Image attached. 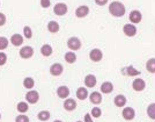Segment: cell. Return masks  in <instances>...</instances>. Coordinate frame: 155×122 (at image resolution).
<instances>
[{
  "instance_id": "obj_1",
  "label": "cell",
  "mask_w": 155,
  "mask_h": 122,
  "mask_svg": "<svg viewBox=\"0 0 155 122\" xmlns=\"http://www.w3.org/2000/svg\"><path fill=\"white\" fill-rule=\"evenodd\" d=\"M109 13L115 18H122L126 13L125 5L120 1H112L109 5Z\"/></svg>"
},
{
  "instance_id": "obj_34",
  "label": "cell",
  "mask_w": 155,
  "mask_h": 122,
  "mask_svg": "<svg viewBox=\"0 0 155 122\" xmlns=\"http://www.w3.org/2000/svg\"><path fill=\"white\" fill-rule=\"evenodd\" d=\"M7 63V55L5 52L0 51V66H4Z\"/></svg>"
},
{
  "instance_id": "obj_33",
  "label": "cell",
  "mask_w": 155,
  "mask_h": 122,
  "mask_svg": "<svg viewBox=\"0 0 155 122\" xmlns=\"http://www.w3.org/2000/svg\"><path fill=\"white\" fill-rule=\"evenodd\" d=\"M15 122H29V117L25 114H20L15 117Z\"/></svg>"
},
{
  "instance_id": "obj_41",
  "label": "cell",
  "mask_w": 155,
  "mask_h": 122,
  "mask_svg": "<svg viewBox=\"0 0 155 122\" xmlns=\"http://www.w3.org/2000/svg\"><path fill=\"white\" fill-rule=\"evenodd\" d=\"M77 122H81V121H77Z\"/></svg>"
},
{
  "instance_id": "obj_21",
  "label": "cell",
  "mask_w": 155,
  "mask_h": 122,
  "mask_svg": "<svg viewBox=\"0 0 155 122\" xmlns=\"http://www.w3.org/2000/svg\"><path fill=\"white\" fill-rule=\"evenodd\" d=\"M75 94H77V98L79 100H86L88 98V96H89V93H88V91H87L86 87H79Z\"/></svg>"
},
{
  "instance_id": "obj_8",
  "label": "cell",
  "mask_w": 155,
  "mask_h": 122,
  "mask_svg": "<svg viewBox=\"0 0 155 122\" xmlns=\"http://www.w3.org/2000/svg\"><path fill=\"white\" fill-rule=\"evenodd\" d=\"M122 73L124 76H127V77H136V76L140 75V71L137 70L133 65H129V66L122 69Z\"/></svg>"
},
{
  "instance_id": "obj_20",
  "label": "cell",
  "mask_w": 155,
  "mask_h": 122,
  "mask_svg": "<svg viewBox=\"0 0 155 122\" xmlns=\"http://www.w3.org/2000/svg\"><path fill=\"white\" fill-rule=\"evenodd\" d=\"M11 42L15 47H20V45L23 44V37L21 34H13L11 37Z\"/></svg>"
},
{
  "instance_id": "obj_24",
  "label": "cell",
  "mask_w": 155,
  "mask_h": 122,
  "mask_svg": "<svg viewBox=\"0 0 155 122\" xmlns=\"http://www.w3.org/2000/svg\"><path fill=\"white\" fill-rule=\"evenodd\" d=\"M65 61L68 64H73L77 62V55L74 54V51H68L65 54Z\"/></svg>"
},
{
  "instance_id": "obj_16",
  "label": "cell",
  "mask_w": 155,
  "mask_h": 122,
  "mask_svg": "<svg viewBox=\"0 0 155 122\" xmlns=\"http://www.w3.org/2000/svg\"><path fill=\"white\" fill-rule=\"evenodd\" d=\"M89 100H91V103L93 105H100V103H102V93H100V92H93L91 93V96H89Z\"/></svg>"
},
{
  "instance_id": "obj_38",
  "label": "cell",
  "mask_w": 155,
  "mask_h": 122,
  "mask_svg": "<svg viewBox=\"0 0 155 122\" xmlns=\"http://www.w3.org/2000/svg\"><path fill=\"white\" fill-rule=\"evenodd\" d=\"M95 4L97 6H104L108 4V0H95Z\"/></svg>"
},
{
  "instance_id": "obj_19",
  "label": "cell",
  "mask_w": 155,
  "mask_h": 122,
  "mask_svg": "<svg viewBox=\"0 0 155 122\" xmlns=\"http://www.w3.org/2000/svg\"><path fill=\"white\" fill-rule=\"evenodd\" d=\"M114 103L116 105L117 107H125V105L127 103V100H126V96H123V94H118V96H115V99H114Z\"/></svg>"
},
{
  "instance_id": "obj_18",
  "label": "cell",
  "mask_w": 155,
  "mask_h": 122,
  "mask_svg": "<svg viewBox=\"0 0 155 122\" xmlns=\"http://www.w3.org/2000/svg\"><path fill=\"white\" fill-rule=\"evenodd\" d=\"M112 91H114V84L111 83V82H104L101 85V93L110 94Z\"/></svg>"
},
{
  "instance_id": "obj_22",
  "label": "cell",
  "mask_w": 155,
  "mask_h": 122,
  "mask_svg": "<svg viewBox=\"0 0 155 122\" xmlns=\"http://www.w3.org/2000/svg\"><path fill=\"white\" fill-rule=\"evenodd\" d=\"M52 51H53V49H52V47L50 44H44V45H42V48H41V54H42L44 57L51 56Z\"/></svg>"
},
{
  "instance_id": "obj_31",
  "label": "cell",
  "mask_w": 155,
  "mask_h": 122,
  "mask_svg": "<svg viewBox=\"0 0 155 122\" xmlns=\"http://www.w3.org/2000/svg\"><path fill=\"white\" fill-rule=\"evenodd\" d=\"M91 114L93 117L98 119V117H101V115H102V110H101V108H98V107H94V108L91 109Z\"/></svg>"
},
{
  "instance_id": "obj_25",
  "label": "cell",
  "mask_w": 155,
  "mask_h": 122,
  "mask_svg": "<svg viewBox=\"0 0 155 122\" xmlns=\"http://www.w3.org/2000/svg\"><path fill=\"white\" fill-rule=\"evenodd\" d=\"M146 70L149 73H155V58H149L146 63Z\"/></svg>"
},
{
  "instance_id": "obj_36",
  "label": "cell",
  "mask_w": 155,
  "mask_h": 122,
  "mask_svg": "<svg viewBox=\"0 0 155 122\" xmlns=\"http://www.w3.org/2000/svg\"><path fill=\"white\" fill-rule=\"evenodd\" d=\"M5 23H6V15L4 13H0V27L5 26Z\"/></svg>"
},
{
  "instance_id": "obj_4",
  "label": "cell",
  "mask_w": 155,
  "mask_h": 122,
  "mask_svg": "<svg viewBox=\"0 0 155 122\" xmlns=\"http://www.w3.org/2000/svg\"><path fill=\"white\" fill-rule=\"evenodd\" d=\"M67 47L71 49L72 51L80 50V49H81V41H80V39L73 36V37L68 39V41H67Z\"/></svg>"
},
{
  "instance_id": "obj_23",
  "label": "cell",
  "mask_w": 155,
  "mask_h": 122,
  "mask_svg": "<svg viewBox=\"0 0 155 122\" xmlns=\"http://www.w3.org/2000/svg\"><path fill=\"white\" fill-rule=\"evenodd\" d=\"M59 23L57 21H50L49 23H48V30L52 34H56V33L59 32Z\"/></svg>"
},
{
  "instance_id": "obj_28",
  "label": "cell",
  "mask_w": 155,
  "mask_h": 122,
  "mask_svg": "<svg viewBox=\"0 0 155 122\" xmlns=\"http://www.w3.org/2000/svg\"><path fill=\"white\" fill-rule=\"evenodd\" d=\"M50 116H51L50 112H48V110H42V112L38 113L37 117H38V120H41V121H48V120L50 119Z\"/></svg>"
},
{
  "instance_id": "obj_32",
  "label": "cell",
  "mask_w": 155,
  "mask_h": 122,
  "mask_svg": "<svg viewBox=\"0 0 155 122\" xmlns=\"http://www.w3.org/2000/svg\"><path fill=\"white\" fill-rule=\"evenodd\" d=\"M23 36H25L26 39H31L32 37V30L30 27L26 26L23 28Z\"/></svg>"
},
{
  "instance_id": "obj_26",
  "label": "cell",
  "mask_w": 155,
  "mask_h": 122,
  "mask_svg": "<svg viewBox=\"0 0 155 122\" xmlns=\"http://www.w3.org/2000/svg\"><path fill=\"white\" fill-rule=\"evenodd\" d=\"M23 86L26 87L27 90H32V87L35 86V80L31 77H27L23 80Z\"/></svg>"
},
{
  "instance_id": "obj_3",
  "label": "cell",
  "mask_w": 155,
  "mask_h": 122,
  "mask_svg": "<svg viewBox=\"0 0 155 122\" xmlns=\"http://www.w3.org/2000/svg\"><path fill=\"white\" fill-rule=\"evenodd\" d=\"M26 100H27V103H31V105L37 103H38V100H39V93L35 90H30L29 92H27Z\"/></svg>"
},
{
  "instance_id": "obj_9",
  "label": "cell",
  "mask_w": 155,
  "mask_h": 122,
  "mask_svg": "<svg viewBox=\"0 0 155 122\" xmlns=\"http://www.w3.org/2000/svg\"><path fill=\"white\" fill-rule=\"evenodd\" d=\"M20 56L23 59H28V58H31L34 56V49H32L30 45H26V47H22L20 49Z\"/></svg>"
},
{
  "instance_id": "obj_2",
  "label": "cell",
  "mask_w": 155,
  "mask_h": 122,
  "mask_svg": "<svg viewBox=\"0 0 155 122\" xmlns=\"http://www.w3.org/2000/svg\"><path fill=\"white\" fill-rule=\"evenodd\" d=\"M123 33L127 37H133V36H136V34L138 33V29H137L136 25H133V23H126L123 27Z\"/></svg>"
},
{
  "instance_id": "obj_29",
  "label": "cell",
  "mask_w": 155,
  "mask_h": 122,
  "mask_svg": "<svg viewBox=\"0 0 155 122\" xmlns=\"http://www.w3.org/2000/svg\"><path fill=\"white\" fill-rule=\"evenodd\" d=\"M147 115H148L149 119L155 120V103H150L147 107Z\"/></svg>"
},
{
  "instance_id": "obj_12",
  "label": "cell",
  "mask_w": 155,
  "mask_h": 122,
  "mask_svg": "<svg viewBox=\"0 0 155 122\" xmlns=\"http://www.w3.org/2000/svg\"><path fill=\"white\" fill-rule=\"evenodd\" d=\"M88 14H89V7L86 6V5H81V6H79L75 9V15H77V18H79V19L86 18Z\"/></svg>"
},
{
  "instance_id": "obj_6",
  "label": "cell",
  "mask_w": 155,
  "mask_h": 122,
  "mask_svg": "<svg viewBox=\"0 0 155 122\" xmlns=\"http://www.w3.org/2000/svg\"><path fill=\"white\" fill-rule=\"evenodd\" d=\"M122 116L126 121H132L136 117V110L132 107H124V109L122 110Z\"/></svg>"
},
{
  "instance_id": "obj_7",
  "label": "cell",
  "mask_w": 155,
  "mask_h": 122,
  "mask_svg": "<svg viewBox=\"0 0 155 122\" xmlns=\"http://www.w3.org/2000/svg\"><path fill=\"white\" fill-rule=\"evenodd\" d=\"M129 20L131 21V23H133V25H138V23H140L142 20V14L140 11H138V9H134V11H132L131 13L129 14Z\"/></svg>"
},
{
  "instance_id": "obj_39",
  "label": "cell",
  "mask_w": 155,
  "mask_h": 122,
  "mask_svg": "<svg viewBox=\"0 0 155 122\" xmlns=\"http://www.w3.org/2000/svg\"><path fill=\"white\" fill-rule=\"evenodd\" d=\"M53 122H63V121H60V120H56V121H53Z\"/></svg>"
},
{
  "instance_id": "obj_40",
  "label": "cell",
  "mask_w": 155,
  "mask_h": 122,
  "mask_svg": "<svg viewBox=\"0 0 155 122\" xmlns=\"http://www.w3.org/2000/svg\"><path fill=\"white\" fill-rule=\"evenodd\" d=\"M0 119H1V114H0Z\"/></svg>"
},
{
  "instance_id": "obj_14",
  "label": "cell",
  "mask_w": 155,
  "mask_h": 122,
  "mask_svg": "<svg viewBox=\"0 0 155 122\" xmlns=\"http://www.w3.org/2000/svg\"><path fill=\"white\" fill-rule=\"evenodd\" d=\"M63 106H64L65 110H67V112H73V110H75L78 105H77V101H75L74 99L68 98V99H65Z\"/></svg>"
},
{
  "instance_id": "obj_30",
  "label": "cell",
  "mask_w": 155,
  "mask_h": 122,
  "mask_svg": "<svg viewBox=\"0 0 155 122\" xmlns=\"http://www.w3.org/2000/svg\"><path fill=\"white\" fill-rule=\"evenodd\" d=\"M8 40L6 37H4V36H0V51H2V50H5L7 49V47H8Z\"/></svg>"
},
{
  "instance_id": "obj_5",
  "label": "cell",
  "mask_w": 155,
  "mask_h": 122,
  "mask_svg": "<svg viewBox=\"0 0 155 122\" xmlns=\"http://www.w3.org/2000/svg\"><path fill=\"white\" fill-rule=\"evenodd\" d=\"M67 11H68V7L64 2H58V4H56L54 7H53V12H54L56 15H58V16L65 15V14L67 13Z\"/></svg>"
},
{
  "instance_id": "obj_13",
  "label": "cell",
  "mask_w": 155,
  "mask_h": 122,
  "mask_svg": "<svg viewBox=\"0 0 155 122\" xmlns=\"http://www.w3.org/2000/svg\"><path fill=\"white\" fill-rule=\"evenodd\" d=\"M63 72H64V66L60 64V63H54L50 68V73H51L52 76H54V77L60 76Z\"/></svg>"
},
{
  "instance_id": "obj_10",
  "label": "cell",
  "mask_w": 155,
  "mask_h": 122,
  "mask_svg": "<svg viewBox=\"0 0 155 122\" xmlns=\"http://www.w3.org/2000/svg\"><path fill=\"white\" fill-rule=\"evenodd\" d=\"M132 89L136 92H142L146 89V82L143 79H141V78H137L132 83Z\"/></svg>"
},
{
  "instance_id": "obj_11",
  "label": "cell",
  "mask_w": 155,
  "mask_h": 122,
  "mask_svg": "<svg viewBox=\"0 0 155 122\" xmlns=\"http://www.w3.org/2000/svg\"><path fill=\"white\" fill-rule=\"evenodd\" d=\"M89 58H91V62H101L102 61V58H103V52L102 50H100V49H93L91 52H89Z\"/></svg>"
},
{
  "instance_id": "obj_27",
  "label": "cell",
  "mask_w": 155,
  "mask_h": 122,
  "mask_svg": "<svg viewBox=\"0 0 155 122\" xmlns=\"http://www.w3.org/2000/svg\"><path fill=\"white\" fill-rule=\"evenodd\" d=\"M28 108H29V106H28V103H25V101H21V103H19L18 106H16L18 112L21 113V114H25L26 112H28Z\"/></svg>"
},
{
  "instance_id": "obj_15",
  "label": "cell",
  "mask_w": 155,
  "mask_h": 122,
  "mask_svg": "<svg viewBox=\"0 0 155 122\" xmlns=\"http://www.w3.org/2000/svg\"><path fill=\"white\" fill-rule=\"evenodd\" d=\"M97 83V79L94 75H87L84 77V85L87 89H93Z\"/></svg>"
},
{
  "instance_id": "obj_17",
  "label": "cell",
  "mask_w": 155,
  "mask_h": 122,
  "mask_svg": "<svg viewBox=\"0 0 155 122\" xmlns=\"http://www.w3.org/2000/svg\"><path fill=\"white\" fill-rule=\"evenodd\" d=\"M57 96L60 99H67L70 96V89L67 86H59L57 89Z\"/></svg>"
},
{
  "instance_id": "obj_35",
  "label": "cell",
  "mask_w": 155,
  "mask_h": 122,
  "mask_svg": "<svg viewBox=\"0 0 155 122\" xmlns=\"http://www.w3.org/2000/svg\"><path fill=\"white\" fill-rule=\"evenodd\" d=\"M41 6L43 8H48L51 6V1L50 0H41Z\"/></svg>"
},
{
  "instance_id": "obj_37",
  "label": "cell",
  "mask_w": 155,
  "mask_h": 122,
  "mask_svg": "<svg viewBox=\"0 0 155 122\" xmlns=\"http://www.w3.org/2000/svg\"><path fill=\"white\" fill-rule=\"evenodd\" d=\"M84 122H94V121H93V116H91V114L87 113V114L84 115Z\"/></svg>"
}]
</instances>
